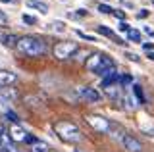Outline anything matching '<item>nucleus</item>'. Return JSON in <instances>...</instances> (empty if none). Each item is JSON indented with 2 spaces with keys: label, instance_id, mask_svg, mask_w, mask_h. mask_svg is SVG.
<instances>
[{
  "label": "nucleus",
  "instance_id": "obj_30",
  "mask_svg": "<svg viewBox=\"0 0 154 152\" xmlns=\"http://www.w3.org/2000/svg\"><path fill=\"white\" fill-rule=\"evenodd\" d=\"M148 14H150V12H148V10H139V14H137V17H141V20H143V17H146Z\"/></svg>",
  "mask_w": 154,
  "mask_h": 152
},
{
  "label": "nucleus",
  "instance_id": "obj_37",
  "mask_svg": "<svg viewBox=\"0 0 154 152\" xmlns=\"http://www.w3.org/2000/svg\"><path fill=\"white\" fill-rule=\"evenodd\" d=\"M152 2H154V0H152Z\"/></svg>",
  "mask_w": 154,
  "mask_h": 152
},
{
  "label": "nucleus",
  "instance_id": "obj_6",
  "mask_svg": "<svg viewBox=\"0 0 154 152\" xmlns=\"http://www.w3.org/2000/svg\"><path fill=\"white\" fill-rule=\"evenodd\" d=\"M116 71V64H114V60L110 58V56H102V60H100V65H98V69L94 71L96 75H100V77H106L108 73H114Z\"/></svg>",
  "mask_w": 154,
  "mask_h": 152
},
{
  "label": "nucleus",
  "instance_id": "obj_22",
  "mask_svg": "<svg viewBox=\"0 0 154 152\" xmlns=\"http://www.w3.org/2000/svg\"><path fill=\"white\" fill-rule=\"evenodd\" d=\"M37 141H38L37 137H33V135H29V133H27V135H25V141H23V142H25V144H29V146H31V144H35Z\"/></svg>",
  "mask_w": 154,
  "mask_h": 152
},
{
  "label": "nucleus",
  "instance_id": "obj_18",
  "mask_svg": "<svg viewBox=\"0 0 154 152\" xmlns=\"http://www.w3.org/2000/svg\"><path fill=\"white\" fill-rule=\"evenodd\" d=\"M133 93L137 94V98H139V102H144V96H143V91H141V87H139V85H133Z\"/></svg>",
  "mask_w": 154,
  "mask_h": 152
},
{
  "label": "nucleus",
  "instance_id": "obj_20",
  "mask_svg": "<svg viewBox=\"0 0 154 152\" xmlns=\"http://www.w3.org/2000/svg\"><path fill=\"white\" fill-rule=\"evenodd\" d=\"M0 152H17V150L14 148L12 142H8V144H2V146H0Z\"/></svg>",
  "mask_w": 154,
  "mask_h": 152
},
{
  "label": "nucleus",
  "instance_id": "obj_35",
  "mask_svg": "<svg viewBox=\"0 0 154 152\" xmlns=\"http://www.w3.org/2000/svg\"><path fill=\"white\" fill-rule=\"evenodd\" d=\"M2 2H6V4H8V2H16V0H2Z\"/></svg>",
  "mask_w": 154,
  "mask_h": 152
},
{
  "label": "nucleus",
  "instance_id": "obj_1",
  "mask_svg": "<svg viewBox=\"0 0 154 152\" xmlns=\"http://www.w3.org/2000/svg\"><path fill=\"white\" fill-rule=\"evenodd\" d=\"M21 56H27V58H42V56L46 54V42L42 39H38V37H19L16 46H14Z\"/></svg>",
  "mask_w": 154,
  "mask_h": 152
},
{
  "label": "nucleus",
  "instance_id": "obj_29",
  "mask_svg": "<svg viewBox=\"0 0 154 152\" xmlns=\"http://www.w3.org/2000/svg\"><path fill=\"white\" fill-rule=\"evenodd\" d=\"M144 135H148V137H154V127H148V129H143Z\"/></svg>",
  "mask_w": 154,
  "mask_h": 152
},
{
  "label": "nucleus",
  "instance_id": "obj_14",
  "mask_svg": "<svg viewBox=\"0 0 154 152\" xmlns=\"http://www.w3.org/2000/svg\"><path fill=\"white\" fill-rule=\"evenodd\" d=\"M48 150H50L48 144H46V142H41V141H37L35 144L29 146V152H48Z\"/></svg>",
  "mask_w": 154,
  "mask_h": 152
},
{
  "label": "nucleus",
  "instance_id": "obj_8",
  "mask_svg": "<svg viewBox=\"0 0 154 152\" xmlns=\"http://www.w3.org/2000/svg\"><path fill=\"white\" fill-rule=\"evenodd\" d=\"M10 141H16V142H23L25 141V135H27V131L23 129V127H19L17 123H14L12 127H10Z\"/></svg>",
  "mask_w": 154,
  "mask_h": 152
},
{
  "label": "nucleus",
  "instance_id": "obj_9",
  "mask_svg": "<svg viewBox=\"0 0 154 152\" xmlns=\"http://www.w3.org/2000/svg\"><path fill=\"white\" fill-rule=\"evenodd\" d=\"M102 52H93V54H91V58H87V62H85V65H87V69L89 71H94L98 69V65H100V60H102Z\"/></svg>",
  "mask_w": 154,
  "mask_h": 152
},
{
  "label": "nucleus",
  "instance_id": "obj_15",
  "mask_svg": "<svg viewBox=\"0 0 154 152\" xmlns=\"http://www.w3.org/2000/svg\"><path fill=\"white\" fill-rule=\"evenodd\" d=\"M96 33H98V35H104V37H110V39H114V31L112 29H108V27H106V25H98V27H96Z\"/></svg>",
  "mask_w": 154,
  "mask_h": 152
},
{
  "label": "nucleus",
  "instance_id": "obj_26",
  "mask_svg": "<svg viewBox=\"0 0 154 152\" xmlns=\"http://www.w3.org/2000/svg\"><path fill=\"white\" fill-rule=\"evenodd\" d=\"M125 58H129V60H133V62H139V56L133 54V52H125Z\"/></svg>",
  "mask_w": 154,
  "mask_h": 152
},
{
  "label": "nucleus",
  "instance_id": "obj_2",
  "mask_svg": "<svg viewBox=\"0 0 154 152\" xmlns=\"http://www.w3.org/2000/svg\"><path fill=\"white\" fill-rule=\"evenodd\" d=\"M54 131L58 133V137H60L62 141L69 142V144H77V142L83 141V133H81V129L69 120H60L58 123H54Z\"/></svg>",
  "mask_w": 154,
  "mask_h": 152
},
{
  "label": "nucleus",
  "instance_id": "obj_36",
  "mask_svg": "<svg viewBox=\"0 0 154 152\" xmlns=\"http://www.w3.org/2000/svg\"><path fill=\"white\" fill-rule=\"evenodd\" d=\"M48 152H56V150H48Z\"/></svg>",
  "mask_w": 154,
  "mask_h": 152
},
{
  "label": "nucleus",
  "instance_id": "obj_13",
  "mask_svg": "<svg viewBox=\"0 0 154 152\" xmlns=\"http://www.w3.org/2000/svg\"><path fill=\"white\" fill-rule=\"evenodd\" d=\"M17 39H19L17 35H2V37H0V41H2V44H4V46H12V48L16 46Z\"/></svg>",
  "mask_w": 154,
  "mask_h": 152
},
{
  "label": "nucleus",
  "instance_id": "obj_27",
  "mask_svg": "<svg viewBox=\"0 0 154 152\" xmlns=\"http://www.w3.org/2000/svg\"><path fill=\"white\" fill-rule=\"evenodd\" d=\"M2 94H4V98H12V100L16 98V93H14V91H4Z\"/></svg>",
  "mask_w": 154,
  "mask_h": 152
},
{
  "label": "nucleus",
  "instance_id": "obj_31",
  "mask_svg": "<svg viewBox=\"0 0 154 152\" xmlns=\"http://www.w3.org/2000/svg\"><path fill=\"white\" fill-rule=\"evenodd\" d=\"M144 33H146L148 37H152V39H154V31L150 29V27H144Z\"/></svg>",
  "mask_w": 154,
  "mask_h": 152
},
{
  "label": "nucleus",
  "instance_id": "obj_16",
  "mask_svg": "<svg viewBox=\"0 0 154 152\" xmlns=\"http://www.w3.org/2000/svg\"><path fill=\"white\" fill-rule=\"evenodd\" d=\"M127 39L131 42H141V33H139L137 29H129L127 31Z\"/></svg>",
  "mask_w": 154,
  "mask_h": 152
},
{
  "label": "nucleus",
  "instance_id": "obj_32",
  "mask_svg": "<svg viewBox=\"0 0 154 152\" xmlns=\"http://www.w3.org/2000/svg\"><path fill=\"white\" fill-rule=\"evenodd\" d=\"M87 14H89L87 10H77V16H81V17H83V16H87Z\"/></svg>",
  "mask_w": 154,
  "mask_h": 152
},
{
  "label": "nucleus",
  "instance_id": "obj_25",
  "mask_svg": "<svg viewBox=\"0 0 154 152\" xmlns=\"http://www.w3.org/2000/svg\"><path fill=\"white\" fill-rule=\"evenodd\" d=\"M112 14H114V16H116V17H118V20H119V21H123V20H125V14H123L122 10H114Z\"/></svg>",
  "mask_w": 154,
  "mask_h": 152
},
{
  "label": "nucleus",
  "instance_id": "obj_21",
  "mask_svg": "<svg viewBox=\"0 0 154 152\" xmlns=\"http://www.w3.org/2000/svg\"><path fill=\"white\" fill-rule=\"evenodd\" d=\"M98 12H100V14H112L114 10L108 6V4H100V6H98Z\"/></svg>",
  "mask_w": 154,
  "mask_h": 152
},
{
  "label": "nucleus",
  "instance_id": "obj_10",
  "mask_svg": "<svg viewBox=\"0 0 154 152\" xmlns=\"http://www.w3.org/2000/svg\"><path fill=\"white\" fill-rule=\"evenodd\" d=\"M79 93L87 102H98L100 100V93L96 91V89H93V87H83Z\"/></svg>",
  "mask_w": 154,
  "mask_h": 152
},
{
  "label": "nucleus",
  "instance_id": "obj_17",
  "mask_svg": "<svg viewBox=\"0 0 154 152\" xmlns=\"http://www.w3.org/2000/svg\"><path fill=\"white\" fill-rule=\"evenodd\" d=\"M50 29H54V31H66V27H64V21H52L50 23Z\"/></svg>",
  "mask_w": 154,
  "mask_h": 152
},
{
  "label": "nucleus",
  "instance_id": "obj_12",
  "mask_svg": "<svg viewBox=\"0 0 154 152\" xmlns=\"http://www.w3.org/2000/svg\"><path fill=\"white\" fill-rule=\"evenodd\" d=\"M119 81V73L118 71H114V73H108L106 77H102V87L106 89V87H112L114 83H118Z\"/></svg>",
  "mask_w": 154,
  "mask_h": 152
},
{
  "label": "nucleus",
  "instance_id": "obj_24",
  "mask_svg": "<svg viewBox=\"0 0 154 152\" xmlns=\"http://www.w3.org/2000/svg\"><path fill=\"white\" fill-rule=\"evenodd\" d=\"M6 117H8L10 121H14V123H17V121H19V117H17L14 112H8V114H6Z\"/></svg>",
  "mask_w": 154,
  "mask_h": 152
},
{
  "label": "nucleus",
  "instance_id": "obj_5",
  "mask_svg": "<svg viewBox=\"0 0 154 152\" xmlns=\"http://www.w3.org/2000/svg\"><path fill=\"white\" fill-rule=\"evenodd\" d=\"M122 144H123V148L127 152H143V142L139 141L137 137L127 135V133L122 137Z\"/></svg>",
  "mask_w": 154,
  "mask_h": 152
},
{
  "label": "nucleus",
  "instance_id": "obj_33",
  "mask_svg": "<svg viewBox=\"0 0 154 152\" xmlns=\"http://www.w3.org/2000/svg\"><path fill=\"white\" fill-rule=\"evenodd\" d=\"M4 135H6V131H4V133H0V146L4 144Z\"/></svg>",
  "mask_w": 154,
  "mask_h": 152
},
{
  "label": "nucleus",
  "instance_id": "obj_28",
  "mask_svg": "<svg viewBox=\"0 0 154 152\" xmlns=\"http://www.w3.org/2000/svg\"><path fill=\"white\" fill-rule=\"evenodd\" d=\"M129 29H131V27H129V25H127L125 21H122V23H119V31H125V33H127Z\"/></svg>",
  "mask_w": 154,
  "mask_h": 152
},
{
  "label": "nucleus",
  "instance_id": "obj_23",
  "mask_svg": "<svg viewBox=\"0 0 154 152\" xmlns=\"http://www.w3.org/2000/svg\"><path fill=\"white\" fill-rule=\"evenodd\" d=\"M143 48L146 52H154V42H143Z\"/></svg>",
  "mask_w": 154,
  "mask_h": 152
},
{
  "label": "nucleus",
  "instance_id": "obj_3",
  "mask_svg": "<svg viewBox=\"0 0 154 152\" xmlns=\"http://www.w3.org/2000/svg\"><path fill=\"white\" fill-rule=\"evenodd\" d=\"M79 50V44L77 42H58V44L54 46V50H52V54H54V58L58 60H69V58H73V54Z\"/></svg>",
  "mask_w": 154,
  "mask_h": 152
},
{
  "label": "nucleus",
  "instance_id": "obj_34",
  "mask_svg": "<svg viewBox=\"0 0 154 152\" xmlns=\"http://www.w3.org/2000/svg\"><path fill=\"white\" fill-rule=\"evenodd\" d=\"M146 54H148V60H152V62H154V52H146Z\"/></svg>",
  "mask_w": 154,
  "mask_h": 152
},
{
  "label": "nucleus",
  "instance_id": "obj_4",
  "mask_svg": "<svg viewBox=\"0 0 154 152\" xmlns=\"http://www.w3.org/2000/svg\"><path fill=\"white\" fill-rule=\"evenodd\" d=\"M87 123L98 133H110V120H106L102 116H87Z\"/></svg>",
  "mask_w": 154,
  "mask_h": 152
},
{
  "label": "nucleus",
  "instance_id": "obj_19",
  "mask_svg": "<svg viewBox=\"0 0 154 152\" xmlns=\"http://www.w3.org/2000/svg\"><path fill=\"white\" fill-rule=\"evenodd\" d=\"M23 21L27 23V25H35L37 23V17H33V16H29V14H23V17H21Z\"/></svg>",
  "mask_w": 154,
  "mask_h": 152
},
{
  "label": "nucleus",
  "instance_id": "obj_7",
  "mask_svg": "<svg viewBox=\"0 0 154 152\" xmlns=\"http://www.w3.org/2000/svg\"><path fill=\"white\" fill-rule=\"evenodd\" d=\"M17 83V73L10 69H0V87H14Z\"/></svg>",
  "mask_w": 154,
  "mask_h": 152
},
{
  "label": "nucleus",
  "instance_id": "obj_11",
  "mask_svg": "<svg viewBox=\"0 0 154 152\" xmlns=\"http://www.w3.org/2000/svg\"><path fill=\"white\" fill-rule=\"evenodd\" d=\"M27 6L33 8V10H38L41 14H46L48 12V4L46 2H41V0H27Z\"/></svg>",
  "mask_w": 154,
  "mask_h": 152
}]
</instances>
